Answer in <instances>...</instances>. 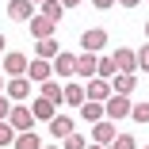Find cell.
<instances>
[{"label":"cell","instance_id":"36","mask_svg":"<svg viewBox=\"0 0 149 149\" xmlns=\"http://www.w3.org/2000/svg\"><path fill=\"white\" fill-rule=\"evenodd\" d=\"M0 50H4V35H0Z\"/></svg>","mask_w":149,"mask_h":149},{"label":"cell","instance_id":"2","mask_svg":"<svg viewBox=\"0 0 149 149\" xmlns=\"http://www.w3.org/2000/svg\"><path fill=\"white\" fill-rule=\"evenodd\" d=\"M8 123H12L19 134H23V130H35V123H38V118H35V111H31V107L15 103V107H12V115H8Z\"/></svg>","mask_w":149,"mask_h":149},{"label":"cell","instance_id":"14","mask_svg":"<svg viewBox=\"0 0 149 149\" xmlns=\"http://www.w3.org/2000/svg\"><path fill=\"white\" fill-rule=\"evenodd\" d=\"M38 96H46V100H54V103H65V84H57V77H50V80H42Z\"/></svg>","mask_w":149,"mask_h":149},{"label":"cell","instance_id":"15","mask_svg":"<svg viewBox=\"0 0 149 149\" xmlns=\"http://www.w3.org/2000/svg\"><path fill=\"white\" fill-rule=\"evenodd\" d=\"M8 15H12V19H23V23H27V19L35 15V0H8Z\"/></svg>","mask_w":149,"mask_h":149},{"label":"cell","instance_id":"8","mask_svg":"<svg viewBox=\"0 0 149 149\" xmlns=\"http://www.w3.org/2000/svg\"><path fill=\"white\" fill-rule=\"evenodd\" d=\"M27 77H31L35 84H42V80H50V77H54V61H46V57H35V61L27 65Z\"/></svg>","mask_w":149,"mask_h":149},{"label":"cell","instance_id":"28","mask_svg":"<svg viewBox=\"0 0 149 149\" xmlns=\"http://www.w3.org/2000/svg\"><path fill=\"white\" fill-rule=\"evenodd\" d=\"M12 115V103H8V92H0V118Z\"/></svg>","mask_w":149,"mask_h":149},{"label":"cell","instance_id":"12","mask_svg":"<svg viewBox=\"0 0 149 149\" xmlns=\"http://www.w3.org/2000/svg\"><path fill=\"white\" fill-rule=\"evenodd\" d=\"M50 134H54L57 141H65V138L73 134V115H54V118H50Z\"/></svg>","mask_w":149,"mask_h":149},{"label":"cell","instance_id":"17","mask_svg":"<svg viewBox=\"0 0 149 149\" xmlns=\"http://www.w3.org/2000/svg\"><path fill=\"white\" fill-rule=\"evenodd\" d=\"M31 111H35V118H38V123H50V118H54V111H57V103H54V100H46V96H38V100L31 103Z\"/></svg>","mask_w":149,"mask_h":149},{"label":"cell","instance_id":"33","mask_svg":"<svg viewBox=\"0 0 149 149\" xmlns=\"http://www.w3.org/2000/svg\"><path fill=\"white\" fill-rule=\"evenodd\" d=\"M42 149H61V145H42Z\"/></svg>","mask_w":149,"mask_h":149},{"label":"cell","instance_id":"34","mask_svg":"<svg viewBox=\"0 0 149 149\" xmlns=\"http://www.w3.org/2000/svg\"><path fill=\"white\" fill-rule=\"evenodd\" d=\"M145 38H149V19H145Z\"/></svg>","mask_w":149,"mask_h":149},{"label":"cell","instance_id":"27","mask_svg":"<svg viewBox=\"0 0 149 149\" xmlns=\"http://www.w3.org/2000/svg\"><path fill=\"white\" fill-rule=\"evenodd\" d=\"M138 69H145V73H149V42L138 50Z\"/></svg>","mask_w":149,"mask_h":149},{"label":"cell","instance_id":"19","mask_svg":"<svg viewBox=\"0 0 149 149\" xmlns=\"http://www.w3.org/2000/svg\"><path fill=\"white\" fill-rule=\"evenodd\" d=\"M15 149H42V138L35 130H23V134H15Z\"/></svg>","mask_w":149,"mask_h":149},{"label":"cell","instance_id":"7","mask_svg":"<svg viewBox=\"0 0 149 149\" xmlns=\"http://www.w3.org/2000/svg\"><path fill=\"white\" fill-rule=\"evenodd\" d=\"M96 73H100V54H88V50H84V54L77 57V77H84V80H92Z\"/></svg>","mask_w":149,"mask_h":149},{"label":"cell","instance_id":"5","mask_svg":"<svg viewBox=\"0 0 149 149\" xmlns=\"http://www.w3.org/2000/svg\"><path fill=\"white\" fill-rule=\"evenodd\" d=\"M80 46H84L88 54H100V50L107 46V31H103V27H88V31L80 35Z\"/></svg>","mask_w":149,"mask_h":149},{"label":"cell","instance_id":"6","mask_svg":"<svg viewBox=\"0 0 149 149\" xmlns=\"http://www.w3.org/2000/svg\"><path fill=\"white\" fill-rule=\"evenodd\" d=\"M115 118H100V123H92V141H100V145H111L115 141Z\"/></svg>","mask_w":149,"mask_h":149},{"label":"cell","instance_id":"23","mask_svg":"<svg viewBox=\"0 0 149 149\" xmlns=\"http://www.w3.org/2000/svg\"><path fill=\"white\" fill-rule=\"evenodd\" d=\"M115 73H118V65H115V54H111V57H100V73H96V77H107V80H111Z\"/></svg>","mask_w":149,"mask_h":149},{"label":"cell","instance_id":"26","mask_svg":"<svg viewBox=\"0 0 149 149\" xmlns=\"http://www.w3.org/2000/svg\"><path fill=\"white\" fill-rule=\"evenodd\" d=\"M61 149H88V141H84V138H80V134L73 130V134L65 138V145H61Z\"/></svg>","mask_w":149,"mask_h":149},{"label":"cell","instance_id":"24","mask_svg":"<svg viewBox=\"0 0 149 149\" xmlns=\"http://www.w3.org/2000/svg\"><path fill=\"white\" fill-rule=\"evenodd\" d=\"M130 118H134V123H149V100L134 103V107H130Z\"/></svg>","mask_w":149,"mask_h":149},{"label":"cell","instance_id":"35","mask_svg":"<svg viewBox=\"0 0 149 149\" xmlns=\"http://www.w3.org/2000/svg\"><path fill=\"white\" fill-rule=\"evenodd\" d=\"M0 92H4V77H0Z\"/></svg>","mask_w":149,"mask_h":149},{"label":"cell","instance_id":"11","mask_svg":"<svg viewBox=\"0 0 149 149\" xmlns=\"http://www.w3.org/2000/svg\"><path fill=\"white\" fill-rule=\"evenodd\" d=\"M73 73H77V57H73V54H61V50H57V57H54V77L61 80V77H73Z\"/></svg>","mask_w":149,"mask_h":149},{"label":"cell","instance_id":"31","mask_svg":"<svg viewBox=\"0 0 149 149\" xmlns=\"http://www.w3.org/2000/svg\"><path fill=\"white\" fill-rule=\"evenodd\" d=\"M61 4H65V12H69V8H77V4H80V0H61Z\"/></svg>","mask_w":149,"mask_h":149},{"label":"cell","instance_id":"38","mask_svg":"<svg viewBox=\"0 0 149 149\" xmlns=\"http://www.w3.org/2000/svg\"><path fill=\"white\" fill-rule=\"evenodd\" d=\"M145 149H149V145H145Z\"/></svg>","mask_w":149,"mask_h":149},{"label":"cell","instance_id":"22","mask_svg":"<svg viewBox=\"0 0 149 149\" xmlns=\"http://www.w3.org/2000/svg\"><path fill=\"white\" fill-rule=\"evenodd\" d=\"M15 134H19V130L8 123V118H0V145H15Z\"/></svg>","mask_w":149,"mask_h":149},{"label":"cell","instance_id":"9","mask_svg":"<svg viewBox=\"0 0 149 149\" xmlns=\"http://www.w3.org/2000/svg\"><path fill=\"white\" fill-rule=\"evenodd\" d=\"M103 107H107V118H126L134 103H130V96H118V92H115V96H111Z\"/></svg>","mask_w":149,"mask_h":149},{"label":"cell","instance_id":"13","mask_svg":"<svg viewBox=\"0 0 149 149\" xmlns=\"http://www.w3.org/2000/svg\"><path fill=\"white\" fill-rule=\"evenodd\" d=\"M111 88H115L118 96H130L134 88H138V73H115L111 77Z\"/></svg>","mask_w":149,"mask_h":149},{"label":"cell","instance_id":"30","mask_svg":"<svg viewBox=\"0 0 149 149\" xmlns=\"http://www.w3.org/2000/svg\"><path fill=\"white\" fill-rule=\"evenodd\" d=\"M118 4H123V8H138L141 0H118Z\"/></svg>","mask_w":149,"mask_h":149},{"label":"cell","instance_id":"21","mask_svg":"<svg viewBox=\"0 0 149 149\" xmlns=\"http://www.w3.org/2000/svg\"><path fill=\"white\" fill-rule=\"evenodd\" d=\"M84 100H88V96H84L80 84H65V103H69V107H80Z\"/></svg>","mask_w":149,"mask_h":149},{"label":"cell","instance_id":"3","mask_svg":"<svg viewBox=\"0 0 149 149\" xmlns=\"http://www.w3.org/2000/svg\"><path fill=\"white\" fill-rule=\"evenodd\" d=\"M27 31H31V38H50V35L57 31V23H54V19H46L42 12H35L31 19H27Z\"/></svg>","mask_w":149,"mask_h":149},{"label":"cell","instance_id":"29","mask_svg":"<svg viewBox=\"0 0 149 149\" xmlns=\"http://www.w3.org/2000/svg\"><path fill=\"white\" fill-rule=\"evenodd\" d=\"M115 4H118V0H92V8H96V12H107V8H115Z\"/></svg>","mask_w":149,"mask_h":149},{"label":"cell","instance_id":"25","mask_svg":"<svg viewBox=\"0 0 149 149\" xmlns=\"http://www.w3.org/2000/svg\"><path fill=\"white\" fill-rule=\"evenodd\" d=\"M107 149H138V141H134V134H115V141Z\"/></svg>","mask_w":149,"mask_h":149},{"label":"cell","instance_id":"1","mask_svg":"<svg viewBox=\"0 0 149 149\" xmlns=\"http://www.w3.org/2000/svg\"><path fill=\"white\" fill-rule=\"evenodd\" d=\"M84 96H88V100H100V103H107V100L115 96V88H111V80H107V77H92V80L84 84Z\"/></svg>","mask_w":149,"mask_h":149},{"label":"cell","instance_id":"32","mask_svg":"<svg viewBox=\"0 0 149 149\" xmlns=\"http://www.w3.org/2000/svg\"><path fill=\"white\" fill-rule=\"evenodd\" d=\"M88 149H107V145H100V141H92V145H88Z\"/></svg>","mask_w":149,"mask_h":149},{"label":"cell","instance_id":"10","mask_svg":"<svg viewBox=\"0 0 149 149\" xmlns=\"http://www.w3.org/2000/svg\"><path fill=\"white\" fill-rule=\"evenodd\" d=\"M115 65H118V73H138V50H130V46L115 50Z\"/></svg>","mask_w":149,"mask_h":149},{"label":"cell","instance_id":"16","mask_svg":"<svg viewBox=\"0 0 149 149\" xmlns=\"http://www.w3.org/2000/svg\"><path fill=\"white\" fill-rule=\"evenodd\" d=\"M27 65H31V61H27L23 54H4V73H8V77H23Z\"/></svg>","mask_w":149,"mask_h":149},{"label":"cell","instance_id":"20","mask_svg":"<svg viewBox=\"0 0 149 149\" xmlns=\"http://www.w3.org/2000/svg\"><path fill=\"white\" fill-rule=\"evenodd\" d=\"M38 42V57H46V61H54L57 57V38L50 35V38H35Z\"/></svg>","mask_w":149,"mask_h":149},{"label":"cell","instance_id":"37","mask_svg":"<svg viewBox=\"0 0 149 149\" xmlns=\"http://www.w3.org/2000/svg\"><path fill=\"white\" fill-rule=\"evenodd\" d=\"M35 4H42V0H35Z\"/></svg>","mask_w":149,"mask_h":149},{"label":"cell","instance_id":"4","mask_svg":"<svg viewBox=\"0 0 149 149\" xmlns=\"http://www.w3.org/2000/svg\"><path fill=\"white\" fill-rule=\"evenodd\" d=\"M31 84H35V80L23 73V77H12V80L4 84V92H8V100H15V103H19V100H27V96H31Z\"/></svg>","mask_w":149,"mask_h":149},{"label":"cell","instance_id":"18","mask_svg":"<svg viewBox=\"0 0 149 149\" xmlns=\"http://www.w3.org/2000/svg\"><path fill=\"white\" fill-rule=\"evenodd\" d=\"M38 12H42L46 19H54V23H57V19L65 15V4H61V0H42V4H38Z\"/></svg>","mask_w":149,"mask_h":149}]
</instances>
